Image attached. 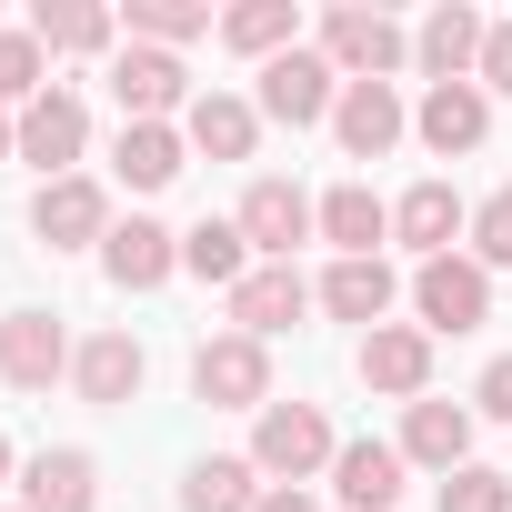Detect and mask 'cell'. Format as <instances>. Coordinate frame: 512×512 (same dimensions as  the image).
<instances>
[{"mask_svg":"<svg viewBox=\"0 0 512 512\" xmlns=\"http://www.w3.org/2000/svg\"><path fill=\"white\" fill-rule=\"evenodd\" d=\"M412 131H422L442 161H452V151H482V141H492V91H482V81H432L422 111H412Z\"/></svg>","mask_w":512,"mask_h":512,"instance_id":"14","label":"cell"},{"mask_svg":"<svg viewBox=\"0 0 512 512\" xmlns=\"http://www.w3.org/2000/svg\"><path fill=\"white\" fill-rule=\"evenodd\" d=\"M402 472H412L402 442H342V452H332V492H342L352 512H392V502H402Z\"/></svg>","mask_w":512,"mask_h":512,"instance_id":"21","label":"cell"},{"mask_svg":"<svg viewBox=\"0 0 512 512\" xmlns=\"http://www.w3.org/2000/svg\"><path fill=\"white\" fill-rule=\"evenodd\" d=\"M241 241H251V262H292V241H312L322 231V201L302 191V181H282V171H262V181H251L241 191Z\"/></svg>","mask_w":512,"mask_h":512,"instance_id":"2","label":"cell"},{"mask_svg":"<svg viewBox=\"0 0 512 512\" xmlns=\"http://www.w3.org/2000/svg\"><path fill=\"white\" fill-rule=\"evenodd\" d=\"M91 502H101V462H91L81 442L21 462V512H91Z\"/></svg>","mask_w":512,"mask_h":512,"instance_id":"17","label":"cell"},{"mask_svg":"<svg viewBox=\"0 0 512 512\" xmlns=\"http://www.w3.org/2000/svg\"><path fill=\"white\" fill-rule=\"evenodd\" d=\"M362 382L392 392V402H422V392H432V332H422V322H382V332H362Z\"/></svg>","mask_w":512,"mask_h":512,"instance_id":"15","label":"cell"},{"mask_svg":"<svg viewBox=\"0 0 512 512\" xmlns=\"http://www.w3.org/2000/svg\"><path fill=\"white\" fill-rule=\"evenodd\" d=\"M312 302H322V292H312L292 262H251V272H241V292H231V322H241L251 342H272V332H292Z\"/></svg>","mask_w":512,"mask_h":512,"instance_id":"13","label":"cell"},{"mask_svg":"<svg viewBox=\"0 0 512 512\" xmlns=\"http://www.w3.org/2000/svg\"><path fill=\"white\" fill-rule=\"evenodd\" d=\"M11 512H21V502H11Z\"/></svg>","mask_w":512,"mask_h":512,"instance_id":"39","label":"cell"},{"mask_svg":"<svg viewBox=\"0 0 512 512\" xmlns=\"http://www.w3.org/2000/svg\"><path fill=\"white\" fill-rule=\"evenodd\" d=\"M181 161H191V141H181L171 121H121V141H111V171H121L131 191H171Z\"/></svg>","mask_w":512,"mask_h":512,"instance_id":"24","label":"cell"},{"mask_svg":"<svg viewBox=\"0 0 512 512\" xmlns=\"http://www.w3.org/2000/svg\"><path fill=\"white\" fill-rule=\"evenodd\" d=\"M332 101H342V71H332L322 51H282V61H262V121L312 131V121H332Z\"/></svg>","mask_w":512,"mask_h":512,"instance_id":"7","label":"cell"},{"mask_svg":"<svg viewBox=\"0 0 512 512\" xmlns=\"http://www.w3.org/2000/svg\"><path fill=\"white\" fill-rule=\"evenodd\" d=\"M181 141L211 151V161H251V141H262V101H231V91H201L181 111Z\"/></svg>","mask_w":512,"mask_h":512,"instance_id":"22","label":"cell"},{"mask_svg":"<svg viewBox=\"0 0 512 512\" xmlns=\"http://www.w3.org/2000/svg\"><path fill=\"white\" fill-rule=\"evenodd\" d=\"M71 372V332L51 312H0V382L11 392H51Z\"/></svg>","mask_w":512,"mask_h":512,"instance_id":"9","label":"cell"},{"mask_svg":"<svg viewBox=\"0 0 512 512\" xmlns=\"http://www.w3.org/2000/svg\"><path fill=\"white\" fill-rule=\"evenodd\" d=\"M402 462H422V472L452 482V472L472 462V412H462V402H412V412H402Z\"/></svg>","mask_w":512,"mask_h":512,"instance_id":"20","label":"cell"},{"mask_svg":"<svg viewBox=\"0 0 512 512\" xmlns=\"http://www.w3.org/2000/svg\"><path fill=\"white\" fill-rule=\"evenodd\" d=\"M111 101H121V121H171V111H191L201 91H191L181 51H151V41H131V51H111Z\"/></svg>","mask_w":512,"mask_h":512,"instance_id":"6","label":"cell"},{"mask_svg":"<svg viewBox=\"0 0 512 512\" xmlns=\"http://www.w3.org/2000/svg\"><path fill=\"white\" fill-rule=\"evenodd\" d=\"M472 262H482V272H492V262H512V191L472 201Z\"/></svg>","mask_w":512,"mask_h":512,"instance_id":"33","label":"cell"},{"mask_svg":"<svg viewBox=\"0 0 512 512\" xmlns=\"http://www.w3.org/2000/svg\"><path fill=\"white\" fill-rule=\"evenodd\" d=\"M322 241L342 251V262H382V241H392V201H372L362 181L322 191Z\"/></svg>","mask_w":512,"mask_h":512,"instance_id":"23","label":"cell"},{"mask_svg":"<svg viewBox=\"0 0 512 512\" xmlns=\"http://www.w3.org/2000/svg\"><path fill=\"white\" fill-rule=\"evenodd\" d=\"M482 31H492L482 11H462V0H442V11H432V21L412 31V61H422L432 81H472V71H482Z\"/></svg>","mask_w":512,"mask_h":512,"instance_id":"18","label":"cell"},{"mask_svg":"<svg viewBox=\"0 0 512 512\" xmlns=\"http://www.w3.org/2000/svg\"><path fill=\"white\" fill-rule=\"evenodd\" d=\"M402 131H412V111H402L392 81H342V101H332V141H342L352 161H382Z\"/></svg>","mask_w":512,"mask_h":512,"instance_id":"10","label":"cell"},{"mask_svg":"<svg viewBox=\"0 0 512 512\" xmlns=\"http://www.w3.org/2000/svg\"><path fill=\"white\" fill-rule=\"evenodd\" d=\"M31 41H41V51H111V41H121V11H111V0H41V11H31Z\"/></svg>","mask_w":512,"mask_h":512,"instance_id":"27","label":"cell"},{"mask_svg":"<svg viewBox=\"0 0 512 512\" xmlns=\"http://www.w3.org/2000/svg\"><path fill=\"white\" fill-rule=\"evenodd\" d=\"M31 231H41L51 251L111 241V191H101L91 171H71V181H41V201H31Z\"/></svg>","mask_w":512,"mask_h":512,"instance_id":"11","label":"cell"},{"mask_svg":"<svg viewBox=\"0 0 512 512\" xmlns=\"http://www.w3.org/2000/svg\"><path fill=\"white\" fill-rule=\"evenodd\" d=\"M221 41H231L241 61H282V51H302V11H292V0H231V11H221Z\"/></svg>","mask_w":512,"mask_h":512,"instance_id":"26","label":"cell"},{"mask_svg":"<svg viewBox=\"0 0 512 512\" xmlns=\"http://www.w3.org/2000/svg\"><path fill=\"white\" fill-rule=\"evenodd\" d=\"M101 272H111L121 292H161V282L181 272V231H161L151 211L111 221V241H101Z\"/></svg>","mask_w":512,"mask_h":512,"instance_id":"12","label":"cell"},{"mask_svg":"<svg viewBox=\"0 0 512 512\" xmlns=\"http://www.w3.org/2000/svg\"><path fill=\"white\" fill-rule=\"evenodd\" d=\"M0 161H21V121L11 111H0Z\"/></svg>","mask_w":512,"mask_h":512,"instance_id":"37","label":"cell"},{"mask_svg":"<svg viewBox=\"0 0 512 512\" xmlns=\"http://www.w3.org/2000/svg\"><path fill=\"white\" fill-rule=\"evenodd\" d=\"M91 151V111H81V91H41L31 111H21V161L41 171V181H71V161Z\"/></svg>","mask_w":512,"mask_h":512,"instance_id":"8","label":"cell"},{"mask_svg":"<svg viewBox=\"0 0 512 512\" xmlns=\"http://www.w3.org/2000/svg\"><path fill=\"white\" fill-rule=\"evenodd\" d=\"M332 452H342V442H332L322 402H262V412H251V472L282 482V492H302Z\"/></svg>","mask_w":512,"mask_h":512,"instance_id":"1","label":"cell"},{"mask_svg":"<svg viewBox=\"0 0 512 512\" xmlns=\"http://www.w3.org/2000/svg\"><path fill=\"white\" fill-rule=\"evenodd\" d=\"M412 312H422V332H482V312H492V272L472 262V251H442V262L412 272Z\"/></svg>","mask_w":512,"mask_h":512,"instance_id":"5","label":"cell"},{"mask_svg":"<svg viewBox=\"0 0 512 512\" xmlns=\"http://www.w3.org/2000/svg\"><path fill=\"white\" fill-rule=\"evenodd\" d=\"M322 61H332L342 81H392V71L412 61V31H402L392 11H322Z\"/></svg>","mask_w":512,"mask_h":512,"instance_id":"3","label":"cell"},{"mask_svg":"<svg viewBox=\"0 0 512 512\" xmlns=\"http://www.w3.org/2000/svg\"><path fill=\"white\" fill-rule=\"evenodd\" d=\"M442 512H512V472H492V462H462V472L442 482Z\"/></svg>","mask_w":512,"mask_h":512,"instance_id":"32","label":"cell"},{"mask_svg":"<svg viewBox=\"0 0 512 512\" xmlns=\"http://www.w3.org/2000/svg\"><path fill=\"white\" fill-rule=\"evenodd\" d=\"M191 392H201L211 412H262V402H272V352L251 342V332H221V342L191 352Z\"/></svg>","mask_w":512,"mask_h":512,"instance_id":"4","label":"cell"},{"mask_svg":"<svg viewBox=\"0 0 512 512\" xmlns=\"http://www.w3.org/2000/svg\"><path fill=\"white\" fill-rule=\"evenodd\" d=\"M482 91H512V21H492L482 31V71H472Z\"/></svg>","mask_w":512,"mask_h":512,"instance_id":"34","label":"cell"},{"mask_svg":"<svg viewBox=\"0 0 512 512\" xmlns=\"http://www.w3.org/2000/svg\"><path fill=\"white\" fill-rule=\"evenodd\" d=\"M181 272H191V282H211V292H241V272H251L241 221H201V231H181Z\"/></svg>","mask_w":512,"mask_h":512,"instance_id":"29","label":"cell"},{"mask_svg":"<svg viewBox=\"0 0 512 512\" xmlns=\"http://www.w3.org/2000/svg\"><path fill=\"white\" fill-rule=\"evenodd\" d=\"M472 402H482L492 422H512V352H502V362H482V382H472Z\"/></svg>","mask_w":512,"mask_h":512,"instance_id":"35","label":"cell"},{"mask_svg":"<svg viewBox=\"0 0 512 512\" xmlns=\"http://www.w3.org/2000/svg\"><path fill=\"white\" fill-rule=\"evenodd\" d=\"M71 382H81V402L121 412V402H141V382H151V352H141L131 332H91V342L71 352Z\"/></svg>","mask_w":512,"mask_h":512,"instance_id":"16","label":"cell"},{"mask_svg":"<svg viewBox=\"0 0 512 512\" xmlns=\"http://www.w3.org/2000/svg\"><path fill=\"white\" fill-rule=\"evenodd\" d=\"M0 472H11V432H0Z\"/></svg>","mask_w":512,"mask_h":512,"instance_id":"38","label":"cell"},{"mask_svg":"<svg viewBox=\"0 0 512 512\" xmlns=\"http://www.w3.org/2000/svg\"><path fill=\"white\" fill-rule=\"evenodd\" d=\"M452 231H472V211H462V191H452V181H412V191L392 201V241H412L422 262H442Z\"/></svg>","mask_w":512,"mask_h":512,"instance_id":"19","label":"cell"},{"mask_svg":"<svg viewBox=\"0 0 512 512\" xmlns=\"http://www.w3.org/2000/svg\"><path fill=\"white\" fill-rule=\"evenodd\" d=\"M121 31L131 41H151V51H181V41H201V31H221L201 0H121Z\"/></svg>","mask_w":512,"mask_h":512,"instance_id":"30","label":"cell"},{"mask_svg":"<svg viewBox=\"0 0 512 512\" xmlns=\"http://www.w3.org/2000/svg\"><path fill=\"white\" fill-rule=\"evenodd\" d=\"M262 472H251V452H211L181 472V512H262Z\"/></svg>","mask_w":512,"mask_h":512,"instance_id":"25","label":"cell"},{"mask_svg":"<svg viewBox=\"0 0 512 512\" xmlns=\"http://www.w3.org/2000/svg\"><path fill=\"white\" fill-rule=\"evenodd\" d=\"M322 312L382 332V312H392V262H332V272H322Z\"/></svg>","mask_w":512,"mask_h":512,"instance_id":"28","label":"cell"},{"mask_svg":"<svg viewBox=\"0 0 512 512\" xmlns=\"http://www.w3.org/2000/svg\"><path fill=\"white\" fill-rule=\"evenodd\" d=\"M262 512H312V492H282V482H272V492H262Z\"/></svg>","mask_w":512,"mask_h":512,"instance_id":"36","label":"cell"},{"mask_svg":"<svg viewBox=\"0 0 512 512\" xmlns=\"http://www.w3.org/2000/svg\"><path fill=\"white\" fill-rule=\"evenodd\" d=\"M51 91V51L31 31H0V111H31Z\"/></svg>","mask_w":512,"mask_h":512,"instance_id":"31","label":"cell"}]
</instances>
